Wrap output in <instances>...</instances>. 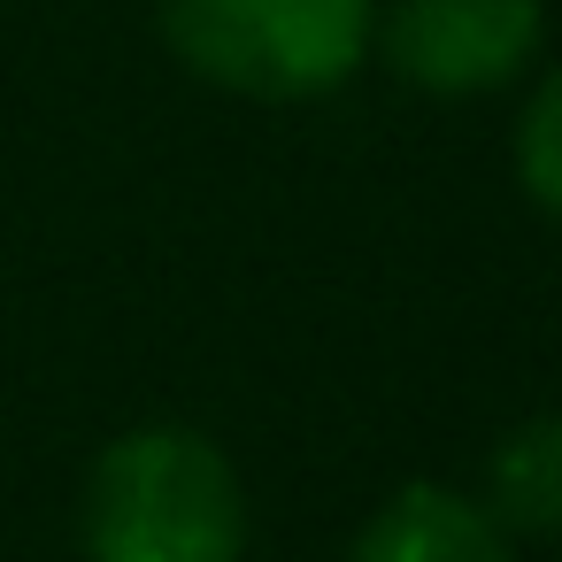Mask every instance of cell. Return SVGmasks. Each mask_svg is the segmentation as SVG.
<instances>
[{
  "label": "cell",
  "mask_w": 562,
  "mask_h": 562,
  "mask_svg": "<svg viewBox=\"0 0 562 562\" xmlns=\"http://www.w3.org/2000/svg\"><path fill=\"white\" fill-rule=\"evenodd\" d=\"M239 547H247V493L201 431L155 424L93 462L86 485L93 562H239Z\"/></svg>",
  "instance_id": "obj_1"
},
{
  "label": "cell",
  "mask_w": 562,
  "mask_h": 562,
  "mask_svg": "<svg viewBox=\"0 0 562 562\" xmlns=\"http://www.w3.org/2000/svg\"><path fill=\"white\" fill-rule=\"evenodd\" d=\"M186 70L247 101H316L370 55V0H162Z\"/></svg>",
  "instance_id": "obj_2"
},
{
  "label": "cell",
  "mask_w": 562,
  "mask_h": 562,
  "mask_svg": "<svg viewBox=\"0 0 562 562\" xmlns=\"http://www.w3.org/2000/svg\"><path fill=\"white\" fill-rule=\"evenodd\" d=\"M539 32V0H401L385 47L393 70L424 93H493L531 63Z\"/></svg>",
  "instance_id": "obj_3"
},
{
  "label": "cell",
  "mask_w": 562,
  "mask_h": 562,
  "mask_svg": "<svg viewBox=\"0 0 562 562\" xmlns=\"http://www.w3.org/2000/svg\"><path fill=\"white\" fill-rule=\"evenodd\" d=\"M355 562H508V539L477 501L447 485H401L362 524Z\"/></svg>",
  "instance_id": "obj_4"
},
{
  "label": "cell",
  "mask_w": 562,
  "mask_h": 562,
  "mask_svg": "<svg viewBox=\"0 0 562 562\" xmlns=\"http://www.w3.org/2000/svg\"><path fill=\"white\" fill-rule=\"evenodd\" d=\"M485 493H493V524L516 531H562V416H539L524 431H508L485 462Z\"/></svg>",
  "instance_id": "obj_5"
},
{
  "label": "cell",
  "mask_w": 562,
  "mask_h": 562,
  "mask_svg": "<svg viewBox=\"0 0 562 562\" xmlns=\"http://www.w3.org/2000/svg\"><path fill=\"white\" fill-rule=\"evenodd\" d=\"M516 170H524V186H531V201L547 209V216H562V70L531 93V109H524V132H516Z\"/></svg>",
  "instance_id": "obj_6"
}]
</instances>
